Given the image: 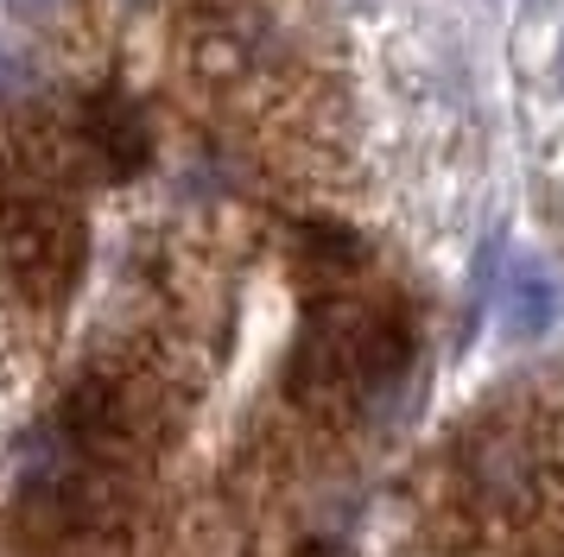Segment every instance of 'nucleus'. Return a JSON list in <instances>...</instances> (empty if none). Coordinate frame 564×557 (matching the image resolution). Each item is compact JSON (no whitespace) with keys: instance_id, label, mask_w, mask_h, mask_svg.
I'll return each mask as SVG.
<instances>
[{"instance_id":"nucleus-6","label":"nucleus","mask_w":564,"mask_h":557,"mask_svg":"<svg viewBox=\"0 0 564 557\" xmlns=\"http://www.w3.org/2000/svg\"><path fill=\"white\" fill-rule=\"evenodd\" d=\"M558 83H564V32H558Z\"/></svg>"},{"instance_id":"nucleus-3","label":"nucleus","mask_w":564,"mask_h":557,"mask_svg":"<svg viewBox=\"0 0 564 557\" xmlns=\"http://www.w3.org/2000/svg\"><path fill=\"white\" fill-rule=\"evenodd\" d=\"M89 146L108 152V172L115 177H128L147 159V121H140V108L121 89H102L89 101Z\"/></svg>"},{"instance_id":"nucleus-2","label":"nucleus","mask_w":564,"mask_h":557,"mask_svg":"<svg viewBox=\"0 0 564 557\" xmlns=\"http://www.w3.org/2000/svg\"><path fill=\"white\" fill-rule=\"evenodd\" d=\"M564 310V285L558 273L539 260V253H513L501 266V285H495V324L508 342H539L545 329L558 324Z\"/></svg>"},{"instance_id":"nucleus-4","label":"nucleus","mask_w":564,"mask_h":557,"mask_svg":"<svg viewBox=\"0 0 564 557\" xmlns=\"http://www.w3.org/2000/svg\"><path fill=\"white\" fill-rule=\"evenodd\" d=\"M26 83H32L26 57H20V51H7V45H0V96H20Z\"/></svg>"},{"instance_id":"nucleus-5","label":"nucleus","mask_w":564,"mask_h":557,"mask_svg":"<svg viewBox=\"0 0 564 557\" xmlns=\"http://www.w3.org/2000/svg\"><path fill=\"white\" fill-rule=\"evenodd\" d=\"M7 7H20V13H45V7H57V0H7Z\"/></svg>"},{"instance_id":"nucleus-1","label":"nucleus","mask_w":564,"mask_h":557,"mask_svg":"<svg viewBox=\"0 0 564 557\" xmlns=\"http://www.w3.org/2000/svg\"><path fill=\"white\" fill-rule=\"evenodd\" d=\"M0 266L39 298H64L83 273V222L52 197L0 203Z\"/></svg>"}]
</instances>
